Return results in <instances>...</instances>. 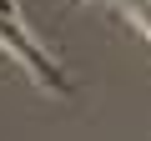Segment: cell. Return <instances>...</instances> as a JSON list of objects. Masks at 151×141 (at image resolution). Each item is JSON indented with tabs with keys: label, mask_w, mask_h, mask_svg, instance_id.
<instances>
[{
	"label": "cell",
	"mask_w": 151,
	"mask_h": 141,
	"mask_svg": "<svg viewBox=\"0 0 151 141\" xmlns=\"http://www.w3.org/2000/svg\"><path fill=\"white\" fill-rule=\"evenodd\" d=\"M0 45H5V50L30 70L45 91H70V86H65V76H60V65L40 50V40H30V35L20 30V20H5V15H0Z\"/></svg>",
	"instance_id": "6da1fadb"
},
{
	"label": "cell",
	"mask_w": 151,
	"mask_h": 141,
	"mask_svg": "<svg viewBox=\"0 0 151 141\" xmlns=\"http://www.w3.org/2000/svg\"><path fill=\"white\" fill-rule=\"evenodd\" d=\"M116 5H121V10H126V15L146 30V35H151V0H116Z\"/></svg>",
	"instance_id": "7a4b0ae2"
},
{
	"label": "cell",
	"mask_w": 151,
	"mask_h": 141,
	"mask_svg": "<svg viewBox=\"0 0 151 141\" xmlns=\"http://www.w3.org/2000/svg\"><path fill=\"white\" fill-rule=\"evenodd\" d=\"M70 5H81V0H70Z\"/></svg>",
	"instance_id": "3957f363"
}]
</instances>
